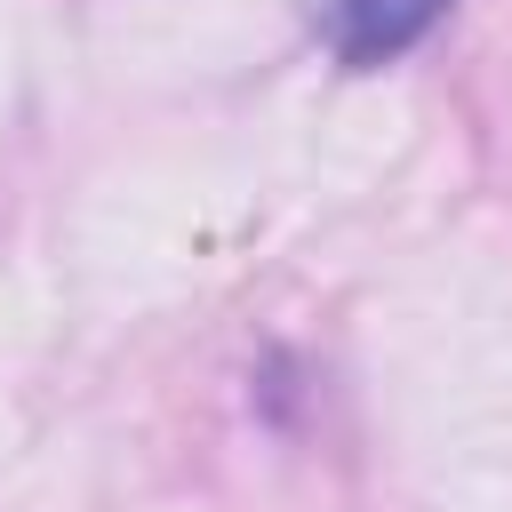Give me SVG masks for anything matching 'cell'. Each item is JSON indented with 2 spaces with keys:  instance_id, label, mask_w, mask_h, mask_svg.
<instances>
[{
  "instance_id": "cell-1",
  "label": "cell",
  "mask_w": 512,
  "mask_h": 512,
  "mask_svg": "<svg viewBox=\"0 0 512 512\" xmlns=\"http://www.w3.org/2000/svg\"><path fill=\"white\" fill-rule=\"evenodd\" d=\"M440 16H448V0H312L320 40H328L336 64H352V72L408 56Z\"/></svg>"
}]
</instances>
